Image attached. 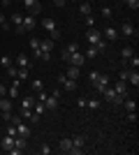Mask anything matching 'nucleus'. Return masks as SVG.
I'll return each instance as SVG.
<instances>
[{
	"mask_svg": "<svg viewBox=\"0 0 139 155\" xmlns=\"http://www.w3.org/2000/svg\"><path fill=\"white\" fill-rule=\"evenodd\" d=\"M84 146H86V139H84L81 134L72 137V150H70V153H72V155H79V153H84Z\"/></svg>",
	"mask_w": 139,
	"mask_h": 155,
	"instance_id": "nucleus-5",
	"label": "nucleus"
},
{
	"mask_svg": "<svg viewBox=\"0 0 139 155\" xmlns=\"http://www.w3.org/2000/svg\"><path fill=\"white\" fill-rule=\"evenodd\" d=\"M132 56H134V49H132V46H123V49H121V58L125 60V63H127V58H132Z\"/></svg>",
	"mask_w": 139,
	"mask_h": 155,
	"instance_id": "nucleus-19",
	"label": "nucleus"
},
{
	"mask_svg": "<svg viewBox=\"0 0 139 155\" xmlns=\"http://www.w3.org/2000/svg\"><path fill=\"white\" fill-rule=\"evenodd\" d=\"M65 49H67L70 53H74V51H79V44H77V42H70V44H67Z\"/></svg>",
	"mask_w": 139,
	"mask_h": 155,
	"instance_id": "nucleus-40",
	"label": "nucleus"
},
{
	"mask_svg": "<svg viewBox=\"0 0 139 155\" xmlns=\"http://www.w3.org/2000/svg\"><path fill=\"white\" fill-rule=\"evenodd\" d=\"M14 63H16V67H30V58H28V56H23V53H21V56H16V58H14Z\"/></svg>",
	"mask_w": 139,
	"mask_h": 155,
	"instance_id": "nucleus-17",
	"label": "nucleus"
},
{
	"mask_svg": "<svg viewBox=\"0 0 139 155\" xmlns=\"http://www.w3.org/2000/svg\"><path fill=\"white\" fill-rule=\"evenodd\" d=\"M12 146H14V137L5 134V137H2V148H5V150H9Z\"/></svg>",
	"mask_w": 139,
	"mask_h": 155,
	"instance_id": "nucleus-28",
	"label": "nucleus"
},
{
	"mask_svg": "<svg viewBox=\"0 0 139 155\" xmlns=\"http://www.w3.org/2000/svg\"><path fill=\"white\" fill-rule=\"evenodd\" d=\"M60 86H63V88H65V91H77V81H74V79H63V84H60Z\"/></svg>",
	"mask_w": 139,
	"mask_h": 155,
	"instance_id": "nucleus-20",
	"label": "nucleus"
},
{
	"mask_svg": "<svg viewBox=\"0 0 139 155\" xmlns=\"http://www.w3.org/2000/svg\"><path fill=\"white\" fill-rule=\"evenodd\" d=\"M77 104H79V109H84V107H86V97H79V102H77Z\"/></svg>",
	"mask_w": 139,
	"mask_h": 155,
	"instance_id": "nucleus-50",
	"label": "nucleus"
},
{
	"mask_svg": "<svg viewBox=\"0 0 139 155\" xmlns=\"http://www.w3.org/2000/svg\"><path fill=\"white\" fill-rule=\"evenodd\" d=\"M134 35H137L134 26L130 21H123V23H121V30H118V37H134Z\"/></svg>",
	"mask_w": 139,
	"mask_h": 155,
	"instance_id": "nucleus-6",
	"label": "nucleus"
},
{
	"mask_svg": "<svg viewBox=\"0 0 139 155\" xmlns=\"http://www.w3.org/2000/svg\"><path fill=\"white\" fill-rule=\"evenodd\" d=\"M111 88H114L116 93H118L121 97H127V84H125V81H121V79H118V81H116V84H114Z\"/></svg>",
	"mask_w": 139,
	"mask_h": 155,
	"instance_id": "nucleus-14",
	"label": "nucleus"
},
{
	"mask_svg": "<svg viewBox=\"0 0 139 155\" xmlns=\"http://www.w3.org/2000/svg\"><path fill=\"white\" fill-rule=\"evenodd\" d=\"M12 30H14V32H16V35H23V32H26V28H23V26H14V28H12Z\"/></svg>",
	"mask_w": 139,
	"mask_h": 155,
	"instance_id": "nucleus-45",
	"label": "nucleus"
},
{
	"mask_svg": "<svg viewBox=\"0 0 139 155\" xmlns=\"http://www.w3.org/2000/svg\"><path fill=\"white\" fill-rule=\"evenodd\" d=\"M84 21H86V26H88V28H93V26H95V16H93V14L84 16Z\"/></svg>",
	"mask_w": 139,
	"mask_h": 155,
	"instance_id": "nucleus-39",
	"label": "nucleus"
},
{
	"mask_svg": "<svg viewBox=\"0 0 139 155\" xmlns=\"http://www.w3.org/2000/svg\"><path fill=\"white\" fill-rule=\"evenodd\" d=\"M40 150H42V155H51V150H53V148H51V146H46V143H44V146H42Z\"/></svg>",
	"mask_w": 139,
	"mask_h": 155,
	"instance_id": "nucleus-44",
	"label": "nucleus"
},
{
	"mask_svg": "<svg viewBox=\"0 0 139 155\" xmlns=\"http://www.w3.org/2000/svg\"><path fill=\"white\" fill-rule=\"evenodd\" d=\"M127 65H130V70H137V67H139V58H137V56L127 58Z\"/></svg>",
	"mask_w": 139,
	"mask_h": 155,
	"instance_id": "nucleus-36",
	"label": "nucleus"
},
{
	"mask_svg": "<svg viewBox=\"0 0 139 155\" xmlns=\"http://www.w3.org/2000/svg\"><path fill=\"white\" fill-rule=\"evenodd\" d=\"M58 148H60V153H70V150H72V137H63L60 143H58Z\"/></svg>",
	"mask_w": 139,
	"mask_h": 155,
	"instance_id": "nucleus-13",
	"label": "nucleus"
},
{
	"mask_svg": "<svg viewBox=\"0 0 139 155\" xmlns=\"http://www.w3.org/2000/svg\"><path fill=\"white\" fill-rule=\"evenodd\" d=\"M44 107H46V109H49V111H53V109H58V97H53V95H49V97H46V100H44Z\"/></svg>",
	"mask_w": 139,
	"mask_h": 155,
	"instance_id": "nucleus-16",
	"label": "nucleus"
},
{
	"mask_svg": "<svg viewBox=\"0 0 139 155\" xmlns=\"http://www.w3.org/2000/svg\"><path fill=\"white\" fill-rule=\"evenodd\" d=\"M84 58H86V60L98 58V49H95V46H88V49H86V53H84Z\"/></svg>",
	"mask_w": 139,
	"mask_h": 155,
	"instance_id": "nucleus-27",
	"label": "nucleus"
},
{
	"mask_svg": "<svg viewBox=\"0 0 139 155\" xmlns=\"http://www.w3.org/2000/svg\"><path fill=\"white\" fill-rule=\"evenodd\" d=\"M102 39H111V42L118 39V30H116L114 26H107L104 30H102Z\"/></svg>",
	"mask_w": 139,
	"mask_h": 155,
	"instance_id": "nucleus-12",
	"label": "nucleus"
},
{
	"mask_svg": "<svg viewBox=\"0 0 139 155\" xmlns=\"http://www.w3.org/2000/svg\"><path fill=\"white\" fill-rule=\"evenodd\" d=\"M102 95H104V100H107V102H111V104H114V107H118V104H123V100H125V97H121V95H118V93L114 91L111 86H109V88H107V91H104V93H102Z\"/></svg>",
	"mask_w": 139,
	"mask_h": 155,
	"instance_id": "nucleus-4",
	"label": "nucleus"
},
{
	"mask_svg": "<svg viewBox=\"0 0 139 155\" xmlns=\"http://www.w3.org/2000/svg\"><path fill=\"white\" fill-rule=\"evenodd\" d=\"M14 125H16V134H19V137H23V139H28V137H30V127L23 123V118H21L19 123H14Z\"/></svg>",
	"mask_w": 139,
	"mask_h": 155,
	"instance_id": "nucleus-11",
	"label": "nucleus"
},
{
	"mask_svg": "<svg viewBox=\"0 0 139 155\" xmlns=\"http://www.w3.org/2000/svg\"><path fill=\"white\" fill-rule=\"evenodd\" d=\"M35 26H37V16H33V14H26V16H23V28H26V32L35 30Z\"/></svg>",
	"mask_w": 139,
	"mask_h": 155,
	"instance_id": "nucleus-10",
	"label": "nucleus"
},
{
	"mask_svg": "<svg viewBox=\"0 0 139 155\" xmlns=\"http://www.w3.org/2000/svg\"><path fill=\"white\" fill-rule=\"evenodd\" d=\"M44 111H46L44 102H40V100H35V104H33V114H37V116H42Z\"/></svg>",
	"mask_w": 139,
	"mask_h": 155,
	"instance_id": "nucleus-21",
	"label": "nucleus"
},
{
	"mask_svg": "<svg viewBox=\"0 0 139 155\" xmlns=\"http://www.w3.org/2000/svg\"><path fill=\"white\" fill-rule=\"evenodd\" d=\"M123 2H125V5L130 7L132 12H137V9H139V0H123Z\"/></svg>",
	"mask_w": 139,
	"mask_h": 155,
	"instance_id": "nucleus-35",
	"label": "nucleus"
},
{
	"mask_svg": "<svg viewBox=\"0 0 139 155\" xmlns=\"http://www.w3.org/2000/svg\"><path fill=\"white\" fill-rule=\"evenodd\" d=\"M127 120H130V123H137V114H134V111H130V114H127Z\"/></svg>",
	"mask_w": 139,
	"mask_h": 155,
	"instance_id": "nucleus-46",
	"label": "nucleus"
},
{
	"mask_svg": "<svg viewBox=\"0 0 139 155\" xmlns=\"http://www.w3.org/2000/svg\"><path fill=\"white\" fill-rule=\"evenodd\" d=\"M79 12H81V16H88V14H93L91 2H81V5H79Z\"/></svg>",
	"mask_w": 139,
	"mask_h": 155,
	"instance_id": "nucleus-24",
	"label": "nucleus"
},
{
	"mask_svg": "<svg viewBox=\"0 0 139 155\" xmlns=\"http://www.w3.org/2000/svg\"><path fill=\"white\" fill-rule=\"evenodd\" d=\"M109 86H111V81H109V77H107V74H100V81H98V84H95V91H98V93H104L107 88H109Z\"/></svg>",
	"mask_w": 139,
	"mask_h": 155,
	"instance_id": "nucleus-9",
	"label": "nucleus"
},
{
	"mask_svg": "<svg viewBox=\"0 0 139 155\" xmlns=\"http://www.w3.org/2000/svg\"><path fill=\"white\" fill-rule=\"evenodd\" d=\"M67 63H70V65H74V67H81V65L86 63V58H84V53H81V51H74V53H70Z\"/></svg>",
	"mask_w": 139,
	"mask_h": 155,
	"instance_id": "nucleus-8",
	"label": "nucleus"
},
{
	"mask_svg": "<svg viewBox=\"0 0 139 155\" xmlns=\"http://www.w3.org/2000/svg\"><path fill=\"white\" fill-rule=\"evenodd\" d=\"M123 107H125L127 111H137V102H134V100H123Z\"/></svg>",
	"mask_w": 139,
	"mask_h": 155,
	"instance_id": "nucleus-31",
	"label": "nucleus"
},
{
	"mask_svg": "<svg viewBox=\"0 0 139 155\" xmlns=\"http://www.w3.org/2000/svg\"><path fill=\"white\" fill-rule=\"evenodd\" d=\"M0 65H2V67H9V65H12V58H9V56H2V58H0Z\"/></svg>",
	"mask_w": 139,
	"mask_h": 155,
	"instance_id": "nucleus-42",
	"label": "nucleus"
},
{
	"mask_svg": "<svg viewBox=\"0 0 139 155\" xmlns=\"http://www.w3.org/2000/svg\"><path fill=\"white\" fill-rule=\"evenodd\" d=\"M79 70H81V67H74V65H70V67H67V72H65V77L77 81V79H79Z\"/></svg>",
	"mask_w": 139,
	"mask_h": 155,
	"instance_id": "nucleus-18",
	"label": "nucleus"
},
{
	"mask_svg": "<svg viewBox=\"0 0 139 155\" xmlns=\"http://www.w3.org/2000/svg\"><path fill=\"white\" fill-rule=\"evenodd\" d=\"M127 77H130V70H121L118 72V79H121V81H127Z\"/></svg>",
	"mask_w": 139,
	"mask_h": 155,
	"instance_id": "nucleus-43",
	"label": "nucleus"
},
{
	"mask_svg": "<svg viewBox=\"0 0 139 155\" xmlns=\"http://www.w3.org/2000/svg\"><path fill=\"white\" fill-rule=\"evenodd\" d=\"M30 86H33V91H35V93L44 91V81H42V79H33V84H30Z\"/></svg>",
	"mask_w": 139,
	"mask_h": 155,
	"instance_id": "nucleus-30",
	"label": "nucleus"
},
{
	"mask_svg": "<svg viewBox=\"0 0 139 155\" xmlns=\"http://www.w3.org/2000/svg\"><path fill=\"white\" fill-rule=\"evenodd\" d=\"M0 28H5V30H12V26H9V21L5 19V14L0 12Z\"/></svg>",
	"mask_w": 139,
	"mask_h": 155,
	"instance_id": "nucleus-33",
	"label": "nucleus"
},
{
	"mask_svg": "<svg viewBox=\"0 0 139 155\" xmlns=\"http://www.w3.org/2000/svg\"><path fill=\"white\" fill-rule=\"evenodd\" d=\"M100 16L109 21V19H111V16H114V9H111V7H102V9H100Z\"/></svg>",
	"mask_w": 139,
	"mask_h": 155,
	"instance_id": "nucleus-29",
	"label": "nucleus"
},
{
	"mask_svg": "<svg viewBox=\"0 0 139 155\" xmlns=\"http://www.w3.org/2000/svg\"><path fill=\"white\" fill-rule=\"evenodd\" d=\"M12 100L9 97L2 95V100H0V111H2V118H5V123H9V118H12Z\"/></svg>",
	"mask_w": 139,
	"mask_h": 155,
	"instance_id": "nucleus-3",
	"label": "nucleus"
},
{
	"mask_svg": "<svg viewBox=\"0 0 139 155\" xmlns=\"http://www.w3.org/2000/svg\"><path fill=\"white\" fill-rule=\"evenodd\" d=\"M5 70H7V74H9V77L16 79V74H19V67H16V65H9V67H5Z\"/></svg>",
	"mask_w": 139,
	"mask_h": 155,
	"instance_id": "nucleus-37",
	"label": "nucleus"
},
{
	"mask_svg": "<svg viewBox=\"0 0 139 155\" xmlns=\"http://www.w3.org/2000/svg\"><path fill=\"white\" fill-rule=\"evenodd\" d=\"M9 21H12L14 26H23V14H19V12H14L12 16H9Z\"/></svg>",
	"mask_w": 139,
	"mask_h": 155,
	"instance_id": "nucleus-26",
	"label": "nucleus"
},
{
	"mask_svg": "<svg viewBox=\"0 0 139 155\" xmlns=\"http://www.w3.org/2000/svg\"><path fill=\"white\" fill-rule=\"evenodd\" d=\"M33 104H35V97H23V100H21V109H33Z\"/></svg>",
	"mask_w": 139,
	"mask_h": 155,
	"instance_id": "nucleus-25",
	"label": "nucleus"
},
{
	"mask_svg": "<svg viewBox=\"0 0 139 155\" xmlns=\"http://www.w3.org/2000/svg\"><path fill=\"white\" fill-rule=\"evenodd\" d=\"M23 5H26L28 14H33V16H37V14L42 12V2L40 0H23Z\"/></svg>",
	"mask_w": 139,
	"mask_h": 155,
	"instance_id": "nucleus-7",
	"label": "nucleus"
},
{
	"mask_svg": "<svg viewBox=\"0 0 139 155\" xmlns=\"http://www.w3.org/2000/svg\"><path fill=\"white\" fill-rule=\"evenodd\" d=\"M0 95H5V86L0 84Z\"/></svg>",
	"mask_w": 139,
	"mask_h": 155,
	"instance_id": "nucleus-51",
	"label": "nucleus"
},
{
	"mask_svg": "<svg viewBox=\"0 0 139 155\" xmlns=\"http://www.w3.org/2000/svg\"><path fill=\"white\" fill-rule=\"evenodd\" d=\"M46 97H49V95H46V93H44V91H40V93H37V100H40V102H44Z\"/></svg>",
	"mask_w": 139,
	"mask_h": 155,
	"instance_id": "nucleus-48",
	"label": "nucleus"
},
{
	"mask_svg": "<svg viewBox=\"0 0 139 155\" xmlns=\"http://www.w3.org/2000/svg\"><path fill=\"white\" fill-rule=\"evenodd\" d=\"M7 134H9V137H16V125H14V123L7 125Z\"/></svg>",
	"mask_w": 139,
	"mask_h": 155,
	"instance_id": "nucleus-41",
	"label": "nucleus"
},
{
	"mask_svg": "<svg viewBox=\"0 0 139 155\" xmlns=\"http://www.w3.org/2000/svg\"><path fill=\"white\" fill-rule=\"evenodd\" d=\"M60 58L67 63V58H70V51H67V49H63V51H60Z\"/></svg>",
	"mask_w": 139,
	"mask_h": 155,
	"instance_id": "nucleus-47",
	"label": "nucleus"
},
{
	"mask_svg": "<svg viewBox=\"0 0 139 155\" xmlns=\"http://www.w3.org/2000/svg\"><path fill=\"white\" fill-rule=\"evenodd\" d=\"M84 37H86V42H88V46H95L102 39V30H98V28L93 26V28H86V32H84Z\"/></svg>",
	"mask_w": 139,
	"mask_h": 155,
	"instance_id": "nucleus-2",
	"label": "nucleus"
},
{
	"mask_svg": "<svg viewBox=\"0 0 139 155\" xmlns=\"http://www.w3.org/2000/svg\"><path fill=\"white\" fill-rule=\"evenodd\" d=\"M86 107L95 111V109H100V102H98V100H86Z\"/></svg>",
	"mask_w": 139,
	"mask_h": 155,
	"instance_id": "nucleus-38",
	"label": "nucleus"
},
{
	"mask_svg": "<svg viewBox=\"0 0 139 155\" xmlns=\"http://www.w3.org/2000/svg\"><path fill=\"white\" fill-rule=\"evenodd\" d=\"M42 26H44L46 30H49V39H53V42H56V39L60 37L58 23H56V21H53V19H42Z\"/></svg>",
	"mask_w": 139,
	"mask_h": 155,
	"instance_id": "nucleus-1",
	"label": "nucleus"
},
{
	"mask_svg": "<svg viewBox=\"0 0 139 155\" xmlns=\"http://www.w3.org/2000/svg\"><path fill=\"white\" fill-rule=\"evenodd\" d=\"M14 146H16V148H21V150H23V148H26V139H23V137H19V134H16V137H14Z\"/></svg>",
	"mask_w": 139,
	"mask_h": 155,
	"instance_id": "nucleus-32",
	"label": "nucleus"
},
{
	"mask_svg": "<svg viewBox=\"0 0 139 155\" xmlns=\"http://www.w3.org/2000/svg\"><path fill=\"white\" fill-rule=\"evenodd\" d=\"M9 100H14V97H19V79H14V84H12V88H9Z\"/></svg>",
	"mask_w": 139,
	"mask_h": 155,
	"instance_id": "nucleus-23",
	"label": "nucleus"
},
{
	"mask_svg": "<svg viewBox=\"0 0 139 155\" xmlns=\"http://www.w3.org/2000/svg\"><path fill=\"white\" fill-rule=\"evenodd\" d=\"M127 81H130V86H134V88H137V86H139V72H137V70H130Z\"/></svg>",
	"mask_w": 139,
	"mask_h": 155,
	"instance_id": "nucleus-22",
	"label": "nucleus"
},
{
	"mask_svg": "<svg viewBox=\"0 0 139 155\" xmlns=\"http://www.w3.org/2000/svg\"><path fill=\"white\" fill-rule=\"evenodd\" d=\"M88 81H91V84L95 86V84H98V81H100V72H95V70H93L91 74H88Z\"/></svg>",
	"mask_w": 139,
	"mask_h": 155,
	"instance_id": "nucleus-34",
	"label": "nucleus"
},
{
	"mask_svg": "<svg viewBox=\"0 0 139 155\" xmlns=\"http://www.w3.org/2000/svg\"><path fill=\"white\" fill-rule=\"evenodd\" d=\"M53 5H56V7H65L67 0H53Z\"/></svg>",
	"mask_w": 139,
	"mask_h": 155,
	"instance_id": "nucleus-49",
	"label": "nucleus"
},
{
	"mask_svg": "<svg viewBox=\"0 0 139 155\" xmlns=\"http://www.w3.org/2000/svg\"><path fill=\"white\" fill-rule=\"evenodd\" d=\"M53 44H56L53 39H42V42H40V53H51Z\"/></svg>",
	"mask_w": 139,
	"mask_h": 155,
	"instance_id": "nucleus-15",
	"label": "nucleus"
}]
</instances>
